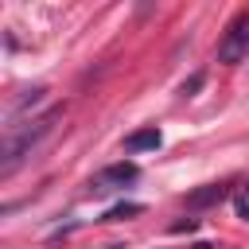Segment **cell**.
Here are the masks:
<instances>
[{"mask_svg": "<svg viewBox=\"0 0 249 249\" xmlns=\"http://www.w3.org/2000/svg\"><path fill=\"white\" fill-rule=\"evenodd\" d=\"M140 210H144V206H140V202H121V206H113V210H109V214H105V218H109V222H113V218H124V214H140Z\"/></svg>", "mask_w": 249, "mask_h": 249, "instance_id": "6", "label": "cell"}, {"mask_svg": "<svg viewBox=\"0 0 249 249\" xmlns=\"http://www.w3.org/2000/svg\"><path fill=\"white\" fill-rule=\"evenodd\" d=\"M160 128L152 124V128H140V132H132V136H124V152L128 156H136V152H152V148H160Z\"/></svg>", "mask_w": 249, "mask_h": 249, "instance_id": "5", "label": "cell"}, {"mask_svg": "<svg viewBox=\"0 0 249 249\" xmlns=\"http://www.w3.org/2000/svg\"><path fill=\"white\" fill-rule=\"evenodd\" d=\"M237 214H241V218L249 222V202H237Z\"/></svg>", "mask_w": 249, "mask_h": 249, "instance_id": "8", "label": "cell"}, {"mask_svg": "<svg viewBox=\"0 0 249 249\" xmlns=\"http://www.w3.org/2000/svg\"><path fill=\"white\" fill-rule=\"evenodd\" d=\"M226 195H230L226 183H206L202 191H191V195H187V206H191V210H206V206H218Z\"/></svg>", "mask_w": 249, "mask_h": 249, "instance_id": "4", "label": "cell"}, {"mask_svg": "<svg viewBox=\"0 0 249 249\" xmlns=\"http://www.w3.org/2000/svg\"><path fill=\"white\" fill-rule=\"evenodd\" d=\"M62 117V105H54V109H47L43 117H35V121H27V124H19L16 132H8L4 136V148H0V175H12L19 163H23V156H31L51 132H54V121Z\"/></svg>", "mask_w": 249, "mask_h": 249, "instance_id": "1", "label": "cell"}, {"mask_svg": "<svg viewBox=\"0 0 249 249\" xmlns=\"http://www.w3.org/2000/svg\"><path fill=\"white\" fill-rule=\"evenodd\" d=\"M140 171H136V163H109V167H101L93 179H89V187H124V183H132Z\"/></svg>", "mask_w": 249, "mask_h": 249, "instance_id": "3", "label": "cell"}, {"mask_svg": "<svg viewBox=\"0 0 249 249\" xmlns=\"http://www.w3.org/2000/svg\"><path fill=\"white\" fill-rule=\"evenodd\" d=\"M245 54H249V12H241V16L226 27V35H222V43H218V62L237 66Z\"/></svg>", "mask_w": 249, "mask_h": 249, "instance_id": "2", "label": "cell"}, {"mask_svg": "<svg viewBox=\"0 0 249 249\" xmlns=\"http://www.w3.org/2000/svg\"><path fill=\"white\" fill-rule=\"evenodd\" d=\"M198 86H202V74H195V78H191V82L183 86V93H191V89H198Z\"/></svg>", "mask_w": 249, "mask_h": 249, "instance_id": "7", "label": "cell"}]
</instances>
